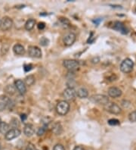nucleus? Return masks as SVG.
Segmentation results:
<instances>
[{
	"mask_svg": "<svg viewBox=\"0 0 136 150\" xmlns=\"http://www.w3.org/2000/svg\"><path fill=\"white\" fill-rule=\"evenodd\" d=\"M40 44H41L42 45H43V46H46V45H49V39H47L46 37H42L41 39H40Z\"/></svg>",
	"mask_w": 136,
	"mask_h": 150,
	"instance_id": "25",
	"label": "nucleus"
},
{
	"mask_svg": "<svg viewBox=\"0 0 136 150\" xmlns=\"http://www.w3.org/2000/svg\"><path fill=\"white\" fill-rule=\"evenodd\" d=\"M37 27L39 30H43L44 28H45V24L43 23V22H40V23L38 24Z\"/></svg>",
	"mask_w": 136,
	"mask_h": 150,
	"instance_id": "31",
	"label": "nucleus"
},
{
	"mask_svg": "<svg viewBox=\"0 0 136 150\" xmlns=\"http://www.w3.org/2000/svg\"><path fill=\"white\" fill-rule=\"evenodd\" d=\"M70 110V104L68 102L65 100H62L58 102L56 105V111L57 114L61 116L67 115Z\"/></svg>",
	"mask_w": 136,
	"mask_h": 150,
	"instance_id": "1",
	"label": "nucleus"
},
{
	"mask_svg": "<svg viewBox=\"0 0 136 150\" xmlns=\"http://www.w3.org/2000/svg\"><path fill=\"white\" fill-rule=\"evenodd\" d=\"M64 67L69 71H73L77 70L79 66V61L73 59H66L63 61Z\"/></svg>",
	"mask_w": 136,
	"mask_h": 150,
	"instance_id": "4",
	"label": "nucleus"
},
{
	"mask_svg": "<svg viewBox=\"0 0 136 150\" xmlns=\"http://www.w3.org/2000/svg\"><path fill=\"white\" fill-rule=\"evenodd\" d=\"M0 24H1V19H0Z\"/></svg>",
	"mask_w": 136,
	"mask_h": 150,
	"instance_id": "37",
	"label": "nucleus"
},
{
	"mask_svg": "<svg viewBox=\"0 0 136 150\" xmlns=\"http://www.w3.org/2000/svg\"><path fill=\"white\" fill-rule=\"evenodd\" d=\"M13 51L15 55H23L25 54V49L21 44H15L13 47Z\"/></svg>",
	"mask_w": 136,
	"mask_h": 150,
	"instance_id": "17",
	"label": "nucleus"
},
{
	"mask_svg": "<svg viewBox=\"0 0 136 150\" xmlns=\"http://www.w3.org/2000/svg\"><path fill=\"white\" fill-rule=\"evenodd\" d=\"M77 96L80 99H85L87 98L88 96H89V93H88V90H87L85 88H79L77 92Z\"/></svg>",
	"mask_w": 136,
	"mask_h": 150,
	"instance_id": "18",
	"label": "nucleus"
},
{
	"mask_svg": "<svg viewBox=\"0 0 136 150\" xmlns=\"http://www.w3.org/2000/svg\"><path fill=\"white\" fill-rule=\"evenodd\" d=\"M14 87L21 95L24 94L27 92V87H26L25 83H24V81H21V80H16L14 81Z\"/></svg>",
	"mask_w": 136,
	"mask_h": 150,
	"instance_id": "11",
	"label": "nucleus"
},
{
	"mask_svg": "<svg viewBox=\"0 0 136 150\" xmlns=\"http://www.w3.org/2000/svg\"><path fill=\"white\" fill-rule=\"evenodd\" d=\"M108 124L111 126H115V125H120V120H117V119H114V118H112V119H110L108 120Z\"/></svg>",
	"mask_w": 136,
	"mask_h": 150,
	"instance_id": "26",
	"label": "nucleus"
},
{
	"mask_svg": "<svg viewBox=\"0 0 136 150\" xmlns=\"http://www.w3.org/2000/svg\"><path fill=\"white\" fill-rule=\"evenodd\" d=\"M101 21H102V19H100V18H98V19H95V20H93L92 21L94 22V23H95V24H96V25H98L99 23H100V22H101Z\"/></svg>",
	"mask_w": 136,
	"mask_h": 150,
	"instance_id": "32",
	"label": "nucleus"
},
{
	"mask_svg": "<svg viewBox=\"0 0 136 150\" xmlns=\"http://www.w3.org/2000/svg\"><path fill=\"white\" fill-rule=\"evenodd\" d=\"M35 24H36V21L34 19H29V20L27 21V22L25 23V29L28 31H30V30H33V28L35 27Z\"/></svg>",
	"mask_w": 136,
	"mask_h": 150,
	"instance_id": "19",
	"label": "nucleus"
},
{
	"mask_svg": "<svg viewBox=\"0 0 136 150\" xmlns=\"http://www.w3.org/2000/svg\"><path fill=\"white\" fill-rule=\"evenodd\" d=\"M134 67V62L131 58H126L122 61L120 65V70L125 74L130 73Z\"/></svg>",
	"mask_w": 136,
	"mask_h": 150,
	"instance_id": "3",
	"label": "nucleus"
},
{
	"mask_svg": "<svg viewBox=\"0 0 136 150\" xmlns=\"http://www.w3.org/2000/svg\"><path fill=\"white\" fill-rule=\"evenodd\" d=\"M12 101L6 96H0V111L5 110V109L8 108L11 105Z\"/></svg>",
	"mask_w": 136,
	"mask_h": 150,
	"instance_id": "12",
	"label": "nucleus"
},
{
	"mask_svg": "<svg viewBox=\"0 0 136 150\" xmlns=\"http://www.w3.org/2000/svg\"><path fill=\"white\" fill-rule=\"evenodd\" d=\"M73 150H85V149H84V148L82 147V146H75V147H74Z\"/></svg>",
	"mask_w": 136,
	"mask_h": 150,
	"instance_id": "34",
	"label": "nucleus"
},
{
	"mask_svg": "<svg viewBox=\"0 0 136 150\" xmlns=\"http://www.w3.org/2000/svg\"><path fill=\"white\" fill-rule=\"evenodd\" d=\"M2 122V120H1V118H0V123Z\"/></svg>",
	"mask_w": 136,
	"mask_h": 150,
	"instance_id": "36",
	"label": "nucleus"
},
{
	"mask_svg": "<svg viewBox=\"0 0 136 150\" xmlns=\"http://www.w3.org/2000/svg\"><path fill=\"white\" fill-rule=\"evenodd\" d=\"M34 133H35V128H34L33 125H30V124H27L25 125L24 128V133L25 136L30 137L34 134Z\"/></svg>",
	"mask_w": 136,
	"mask_h": 150,
	"instance_id": "15",
	"label": "nucleus"
},
{
	"mask_svg": "<svg viewBox=\"0 0 136 150\" xmlns=\"http://www.w3.org/2000/svg\"><path fill=\"white\" fill-rule=\"evenodd\" d=\"M24 83H25L26 85L29 86V87L33 85L34 83H35V77L33 75H29L24 80Z\"/></svg>",
	"mask_w": 136,
	"mask_h": 150,
	"instance_id": "21",
	"label": "nucleus"
},
{
	"mask_svg": "<svg viewBox=\"0 0 136 150\" xmlns=\"http://www.w3.org/2000/svg\"><path fill=\"white\" fill-rule=\"evenodd\" d=\"M113 28L114 30H117V31L122 33V34H127L128 32V29L126 28V27L124 25V24L120 21L114 22Z\"/></svg>",
	"mask_w": 136,
	"mask_h": 150,
	"instance_id": "13",
	"label": "nucleus"
},
{
	"mask_svg": "<svg viewBox=\"0 0 136 150\" xmlns=\"http://www.w3.org/2000/svg\"><path fill=\"white\" fill-rule=\"evenodd\" d=\"M77 96V92L72 87H67L63 92V96L65 101H71L75 99Z\"/></svg>",
	"mask_w": 136,
	"mask_h": 150,
	"instance_id": "6",
	"label": "nucleus"
},
{
	"mask_svg": "<svg viewBox=\"0 0 136 150\" xmlns=\"http://www.w3.org/2000/svg\"><path fill=\"white\" fill-rule=\"evenodd\" d=\"M105 110L113 115H119L122 111L120 107L114 103H108L107 105H105Z\"/></svg>",
	"mask_w": 136,
	"mask_h": 150,
	"instance_id": "5",
	"label": "nucleus"
},
{
	"mask_svg": "<svg viewBox=\"0 0 136 150\" xmlns=\"http://www.w3.org/2000/svg\"><path fill=\"white\" fill-rule=\"evenodd\" d=\"M24 69L26 72H28V71H31L33 69V65H30V64H29V65H24Z\"/></svg>",
	"mask_w": 136,
	"mask_h": 150,
	"instance_id": "29",
	"label": "nucleus"
},
{
	"mask_svg": "<svg viewBox=\"0 0 136 150\" xmlns=\"http://www.w3.org/2000/svg\"><path fill=\"white\" fill-rule=\"evenodd\" d=\"M27 115H26L25 114H24V115H21V120H23V121H24V120L27 119Z\"/></svg>",
	"mask_w": 136,
	"mask_h": 150,
	"instance_id": "35",
	"label": "nucleus"
},
{
	"mask_svg": "<svg viewBox=\"0 0 136 150\" xmlns=\"http://www.w3.org/2000/svg\"><path fill=\"white\" fill-rule=\"evenodd\" d=\"M47 125H45L44 127H40L39 130H38L37 131V135L38 136H42V135L44 134L45 133V131H46V127H47Z\"/></svg>",
	"mask_w": 136,
	"mask_h": 150,
	"instance_id": "24",
	"label": "nucleus"
},
{
	"mask_svg": "<svg viewBox=\"0 0 136 150\" xmlns=\"http://www.w3.org/2000/svg\"><path fill=\"white\" fill-rule=\"evenodd\" d=\"M25 150H36V147L33 144H32V143H29L27 146V148H26Z\"/></svg>",
	"mask_w": 136,
	"mask_h": 150,
	"instance_id": "30",
	"label": "nucleus"
},
{
	"mask_svg": "<svg viewBox=\"0 0 136 150\" xmlns=\"http://www.w3.org/2000/svg\"><path fill=\"white\" fill-rule=\"evenodd\" d=\"M77 39V36L75 34H73L72 32L70 33H67L64 36L63 42L66 46H70L74 43Z\"/></svg>",
	"mask_w": 136,
	"mask_h": 150,
	"instance_id": "10",
	"label": "nucleus"
},
{
	"mask_svg": "<svg viewBox=\"0 0 136 150\" xmlns=\"http://www.w3.org/2000/svg\"><path fill=\"white\" fill-rule=\"evenodd\" d=\"M53 150H65V148L63 145L61 144H57L54 146Z\"/></svg>",
	"mask_w": 136,
	"mask_h": 150,
	"instance_id": "28",
	"label": "nucleus"
},
{
	"mask_svg": "<svg viewBox=\"0 0 136 150\" xmlns=\"http://www.w3.org/2000/svg\"><path fill=\"white\" fill-rule=\"evenodd\" d=\"M91 102L98 105H106L109 103V98L107 96L102 95V94H96L93 95L89 98Z\"/></svg>",
	"mask_w": 136,
	"mask_h": 150,
	"instance_id": "2",
	"label": "nucleus"
},
{
	"mask_svg": "<svg viewBox=\"0 0 136 150\" xmlns=\"http://www.w3.org/2000/svg\"><path fill=\"white\" fill-rule=\"evenodd\" d=\"M28 55L32 58H40L42 57V51L40 48L35 45H30L28 47Z\"/></svg>",
	"mask_w": 136,
	"mask_h": 150,
	"instance_id": "8",
	"label": "nucleus"
},
{
	"mask_svg": "<svg viewBox=\"0 0 136 150\" xmlns=\"http://www.w3.org/2000/svg\"><path fill=\"white\" fill-rule=\"evenodd\" d=\"M128 119H129V120H130L131 122H136V110L133 111H132V112L129 114V115H128Z\"/></svg>",
	"mask_w": 136,
	"mask_h": 150,
	"instance_id": "23",
	"label": "nucleus"
},
{
	"mask_svg": "<svg viewBox=\"0 0 136 150\" xmlns=\"http://www.w3.org/2000/svg\"><path fill=\"white\" fill-rule=\"evenodd\" d=\"M21 134V130L18 128H12L8 130V132L5 134V138L6 140H14V139L17 138L18 136H20Z\"/></svg>",
	"mask_w": 136,
	"mask_h": 150,
	"instance_id": "9",
	"label": "nucleus"
},
{
	"mask_svg": "<svg viewBox=\"0 0 136 150\" xmlns=\"http://www.w3.org/2000/svg\"><path fill=\"white\" fill-rule=\"evenodd\" d=\"M13 25V21H12V18L9 17H4V18L1 19V24H0V28L2 29L3 31H7V30H10Z\"/></svg>",
	"mask_w": 136,
	"mask_h": 150,
	"instance_id": "7",
	"label": "nucleus"
},
{
	"mask_svg": "<svg viewBox=\"0 0 136 150\" xmlns=\"http://www.w3.org/2000/svg\"><path fill=\"white\" fill-rule=\"evenodd\" d=\"M9 130H10L9 125H8L5 122H2V121L0 123V133H2L3 134H5Z\"/></svg>",
	"mask_w": 136,
	"mask_h": 150,
	"instance_id": "20",
	"label": "nucleus"
},
{
	"mask_svg": "<svg viewBox=\"0 0 136 150\" xmlns=\"http://www.w3.org/2000/svg\"><path fill=\"white\" fill-rule=\"evenodd\" d=\"M61 24L64 26V27H65V28H67V27H69L70 26V21L67 18H63V19H61Z\"/></svg>",
	"mask_w": 136,
	"mask_h": 150,
	"instance_id": "27",
	"label": "nucleus"
},
{
	"mask_svg": "<svg viewBox=\"0 0 136 150\" xmlns=\"http://www.w3.org/2000/svg\"><path fill=\"white\" fill-rule=\"evenodd\" d=\"M92 63L94 64H97L98 62L99 61V58L98 57H96V58H94L92 60Z\"/></svg>",
	"mask_w": 136,
	"mask_h": 150,
	"instance_id": "33",
	"label": "nucleus"
},
{
	"mask_svg": "<svg viewBox=\"0 0 136 150\" xmlns=\"http://www.w3.org/2000/svg\"><path fill=\"white\" fill-rule=\"evenodd\" d=\"M135 11H136V9H135Z\"/></svg>",
	"mask_w": 136,
	"mask_h": 150,
	"instance_id": "38",
	"label": "nucleus"
},
{
	"mask_svg": "<svg viewBox=\"0 0 136 150\" xmlns=\"http://www.w3.org/2000/svg\"><path fill=\"white\" fill-rule=\"evenodd\" d=\"M51 130L55 134L60 135L63 131V129H62V126L60 123L55 122L51 125Z\"/></svg>",
	"mask_w": 136,
	"mask_h": 150,
	"instance_id": "16",
	"label": "nucleus"
},
{
	"mask_svg": "<svg viewBox=\"0 0 136 150\" xmlns=\"http://www.w3.org/2000/svg\"><path fill=\"white\" fill-rule=\"evenodd\" d=\"M107 93H108L109 96H111V98H113V99L118 98V97L122 96V90L120 88H117V87H112L111 88H109Z\"/></svg>",
	"mask_w": 136,
	"mask_h": 150,
	"instance_id": "14",
	"label": "nucleus"
},
{
	"mask_svg": "<svg viewBox=\"0 0 136 150\" xmlns=\"http://www.w3.org/2000/svg\"><path fill=\"white\" fill-rule=\"evenodd\" d=\"M5 92L7 94H9V95H13L15 93V87L13 85H8L6 86V87L5 88Z\"/></svg>",
	"mask_w": 136,
	"mask_h": 150,
	"instance_id": "22",
	"label": "nucleus"
}]
</instances>
